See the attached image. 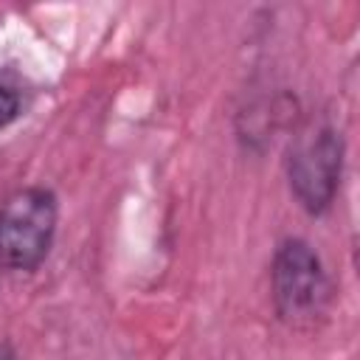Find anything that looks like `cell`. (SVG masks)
Here are the masks:
<instances>
[{
    "mask_svg": "<svg viewBox=\"0 0 360 360\" xmlns=\"http://www.w3.org/2000/svg\"><path fill=\"white\" fill-rule=\"evenodd\" d=\"M59 200L48 186H22L0 202V270L34 273L51 253Z\"/></svg>",
    "mask_w": 360,
    "mask_h": 360,
    "instance_id": "3",
    "label": "cell"
},
{
    "mask_svg": "<svg viewBox=\"0 0 360 360\" xmlns=\"http://www.w3.org/2000/svg\"><path fill=\"white\" fill-rule=\"evenodd\" d=\"M20 112H22V93L17 90V84L0 79V129L17 121Z\"/></svg>",
    "mask_w": 360,
    "mask_h": 360,
    "instance_id": "4",
    "label": "cell"
},
{
    "mask_svg": "<svg viewBox=\"0 0 360 360\" xmlns=\"http://www.w3.org/2000/svg\"><path fill=\"white\" fill-rule=\"evenodd\" d=\"M270 298L290 329H315L335 298L332 276L318 250L301 236H284L270 259Z\"/></svg>",
    "mask_w": 360,
    "mask_h": 360,
    "instance_id": "1",
    "label": "cell"
},
{
    "mask_svg": "<svg viewBox=\"0 0 360 360\" xmlns=\"http://www.w3.org/2000/svg\"><path fill=\"white\" fill-rule=\"evenodd\" d=\"M0 360H17V352L11 343H0Z\"/></svg>",
    "mask_w": 360,
    "mask_h": 360,
    "instance_id": "5",
    "label": "cell"
},
{
    "mask_svg": "<svg viewBox=\"0 0 360 360\" xmlns=\"http://www.w3.org/2000/svg\"><path fill=\"white\" fill-rule=\"evenodd\" d=\"M346 166L343 132L326 115L301 121L287 152V183L295 202L309 217H323L340 191Z\"/></svg>",
    "mask_w": 360,
    "mask_h": 360,
    "instance_id": "2",
    "label": "cell"
}]
</instances>
